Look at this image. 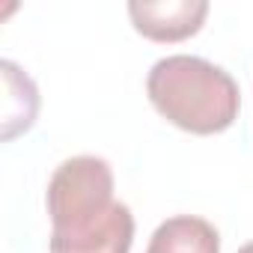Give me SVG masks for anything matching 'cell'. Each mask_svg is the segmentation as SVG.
<instances>
[{
  "mask_svg": "<svg viewBox=\"0 0 253 253\" xmlns=\"http://www.w3.org/2000/svg\"><path fill=\"white\" fill-rule=\"evenodd\" d=\"M51 253H131L134 214L113 197V170L104 158L63 161L48 182Z\"/></svg>",
  "mask_w": 253,
  "mask_h": 253,
  "instance_id": "cell-1",
  "label": "cell"
},
{
  "mask_svg": "<svg viewBox=\"0 0 253 253\" xmlns=\"http://www.w3.org/2000/svg\"><path fill=\"white\" fill-rule=\"evenodd\" d=\"M146 95L170 125L200 137L226 131L241 110L235 78L191 54L161 57L149 69Z\"/></svg>",
  "mask_w": 253,
  "mask_h": 253,
  "instance_id": "cell-2",
  "label": "cell"
},
{
  "mask_svg": "<svg viewBox=\"0 0 253 253\" xmlns=\"http://www.w3.org/2000/svg\"><path fill=\"white\" fill-rule=\"evenodd\" d=\"M206 15H209L206 0H161V3L134 0V3H128V18L134 30L152 42L191 39L203 30Z\"/></svg>",
  "mask_w": 253,
  "mask_h": 253,
  "instance_id": "cell-3",
  "label": "cell"
},
{
  "mask_svg": "<svg viewBox=\"0 0 253 253\" xmlns=\"http://www.w3.org/2000/svg\"><path fill=\"white\" fill-rule=\"evenodd\" d=\"M146 253H220V235L206 217L176 214L158 223Z\"/></svg>",
  "mask_w": 253,
  "mask_h": 253,
  "instance_id": "cell-4",
  "label": "cell"
},
{
  "mask_svg": "<svg viewBox=\"0 0 253 253\" xmlns=\"http://www.w3.org/2000/svg\"><path fill=\"white\" fill-rule=\"evenodd\" d=\"M3 72V140H12L24 131H30V125L36 122L39 113V89L30 81L27 72H21L12 60L0 63Z\"/></svg>",
  "mask_w": 253,
  "mask_h": 253,
  "instance_id": "cell-5",
  "label": "cell"
},
{
  "mask_svg": "<svg viewBox=\"0 0 253 253\" xmlns=\"http://www.w3.org/2000/svg\"><path fill=\"white\" fill-rule=\"evenodd\" d=\"M238 253H253V241H250V244H244V247H241Z\"/></svg>",
  "mask_w": 253,
  "mask_h": 253,
  "instance_id": "cell-6",
  "label": "cell"
}]
</instances>
